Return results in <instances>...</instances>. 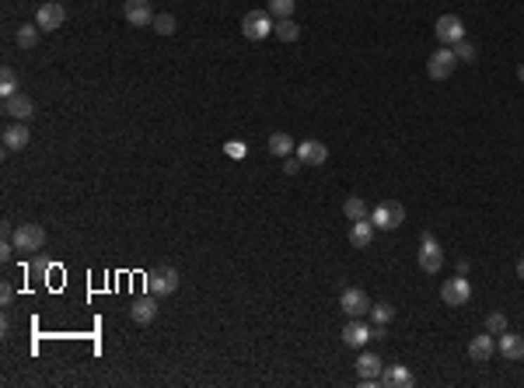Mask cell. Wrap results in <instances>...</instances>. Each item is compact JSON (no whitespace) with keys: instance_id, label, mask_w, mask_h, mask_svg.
Segmentation results:
<instances>
[{"instance_id":"6da1fadb","label":"cell","mask_w":524,"mask_h":388,"mask_svg":"<svg viewBox=\"0 0 524 388\" xmlns=\"http://www.w3.org/2000/svg\"><path fill=\"white\" fill-rule=\"evenodd\" d=\"M143 280H147V294H154V297H168V294L179 291V284H182V277H179L175 266H154Z\"/></svg>"},{"instance_id":"7a4b0ae2","label":"cell","mask_w":524,"mask_h":388,"mask_svg":"<svg viewBox=\"0 0 524 388\" xmlns=\"http://www.w3.org/2000/svg\"><path fill=\"white\" fill-rule=\"evenodd\" d=\"M371 224L374 227H385V231H395V227L406 224V206L395 203V199H385V203H378L371 210Z\"/></svg>"},{"instance_id":"3957f363","label":"cell","mask_w":524,"mask_h":388,"mask_svg":"<svg viewBox=\"0 0 524 388\" xmlns=\"http://www.w3.org/2000/svg\"><path fill=\"white\" fill-rule=\"evenodd\" d=\"M241 35H245L248 42L269 39V35H273V18H269V11H248V14L241 18Z\"/></svg>"},{"instance_id":"277c9868","label":"cell","mask_w":524,"mask_h":388,"mask_svg":"<svg viewBox=\"0 0 524 388\" xmlns=\"http://www.w3.org/2000/svg\"><path fill=\"white\" fill-rule=\"evenodd\" d=\"M454 67H458V56H454L451 46H440V49L430 53V60H426V74H430V81H447V77L454 74Z\"/></svg>"},{"instance_id":"5b68a950","label":"cell","mask_w":524,"mask_h":388,"mask_svg":"<svg viewBox=\"0 0 524 388\" xmlns=\"http://www.w3.org/2000/svg\"><path fill=\"white\" fill-rule=\"evenodd\" d=\"M11 242H14L18 252H39V249L46 245V231H42L39 224H18V227L11 231Z\"/></svg>"},{"instance_id":"8992f818","label":"cell","mask_w":524,"mask_h":388,"mask_svg":"<svg viewBox=\"0 0 524 388\" xmlns=\"http://www.w3.org/2000/svg\"><path fill=\"white\" fill-rule=\"evenodd\" d=\"M468 297H472V284L465 280V273H458V277L440 284V301L447 308H461V304H468Z\"/></svg>"},{"instance_id":"52a82bcc","label":"cell","mask_w":524,"mask_h":388,"mask_svg":"<svg viewBox=\"0 0 524 388\" xmlns=\"http://www.w3.org/2000/svg\"><path fill=\"white\" fill-rule=\"evenodd\" d=\"M433 35L440 46H454L458 39H465V21L458 14H440L437 25H433Z\"/></svg>"},{"instance_id":"ba28073f","label":"cell","mask_w":524,"mask_h":388,"mask_svg":"<svg viewBox=\"0 0 524 388\" xmlns=\"http://www.w3.org/2000/svg\"><path fill=\"white\" fill-rule=\"evenodd\" d=\"M440 266H444V252H440L437 238L423 234V242H419V270L423 273H440Z\"/></svg>"},{"instance_id":"9c48e42d","label":"cell","mask_w":524,"mask_h":388,"mask_svg":"<svg viewBox=\"0 0 524 388\" xmlns=\"http://www.w3.org/2000/svg\"><path fill=\"white\" fill-rule=\"evenodd\" d=\"M339 308L346 311V318H364V315H371V297L360 287H346L339 297Z\"/></svg>"},{"instance_id":"30bf717a","label":"cell","mask_w":524,"mask_h":388,"mask_svg":"<svg viewBox=\"0 0 524 388\" xmlns=\"http://www.w3.org/2000/svg\"><path fill=\"white\" fill-rule=\"evenodd\" d=\"M63 21H67V11H63V4H56V0H46V4H39V11H35V25H39L42 32H56Z\"/></svg>"},{"instance_id":"8fae6325","label":"cell","mask_w":524,"mask_h":388,"mask_svg":"<svg viewBox=\"0 0 524 388\" xmlns=\"http://www.w3.org/2000/svg\"><path fill=\"white\" fill-rule=\"evenodd\" d=\"M357 375H360V385L364 388L381 385V357L378 353H360L357 357Z\"/></svg>"},{"instance_id":"7c38bea8","label":"cell","mask_w":524,"mask_h":388,"mask_svg":"<svg viewBox=\"0 0 524 388\" xmlns=\"http://www.w3.org/2000/svg\"><path fill=\"white\" fill-rule=\"evenodd\" d=\"M4 115H11V119H18V123H28L32 115H35V105H32V98L28 95H7L4 98Z\"/></svg>"},{"instance_id":"4fadbf2b","label":"cell","mask_w":524,"mask_h":388,"mask_svg":"<svg viewBox=\"0 0 524 388\" xmlns=\"http://www.w3.org/2000/svg\"><path fill=\"white\" fill-rule=\"evenodd\" d=\"M294 154H298L301 165H308V168H318V165L328 161V151H325V144H318V140H301V144L294 147Z\"/></svg>"},{"instance_id":"5bb4252c","label":"cell","mask_w":524,"mask_h":388,"mask_svg":"<svg viewBox=\"0 0 524 388\" xmlns=\"http://www.w3.org/2000/svg\"><path fill=\"white\" fill-rule=\"evenodd\" d=\"M122 14H126V21H129L133 28L154 25V11H151L147 0H126V4H122Z\"/></svg>"},{"instance_id":"9a60e30c","label":"cell","mask_w":524,"mask_h":388,"mask_svg":"<svg viewBox=\"0 0 524 388\" xmlns=\"http://www.w3.org/2000/svg\"><path fill=\"white\" fill-rule=\"evenodd\" d=\"M154 315H158V297H154V294L136 297V301H133V308H129V318H133L136 325H151V322H154Z\"/></svg>"},{"instance_id":"2e32d148","label":"cell","mask_w":524,"mask_h":388,"mask_svg":"<svg viewBox=\"0 0 524 388\" xmlns=\"http://www.w3.org/2000/svg\"><path fill=\"white\" fill-rule=\"evenodd\" d=\"M28 140H32V133H28L25 123H11V126L4 130V151H7V154H11V151H25Z\"/></svg>"},{"instance_id":"e0dca14e","label":"cell","mask_w":524,"mask_h":388,"mask_svg":"<svg viewBox=\"0 0 524 388\" xmlns=\"http://www.w3.org/2000/svg\"><path fill=\"white\" fill-rule=\"evenodd\" d=\"M367 339H374V336H371V329H367L360 318H350V322H346V329H343V343H346V346H353V350H360V346H367Z\"/></svg>"},{"instance_id":"ac0fdd59","label":"cell","mask_w":524,"mask_h":388,"mask_svg":"<svg viewBox=\"0 0 524 388\" xmlns=\"http://www.w3.org/2000/svg\"><path fill=\"white\" fill-rule=\"evenodd\" d=\"M493 353H497V339H493V332H486V336H472V343H468V357H472L475 364H486Z\"/></svg>"},{"instance_id":"d6986e66","label":"cell","mask_w":524,"mask_h":388,"mask_svg":"<svg viewBox=\"0 0 524 388\" xmlns=\"http://www.w3.org/2000/svg\"><path fill=\"white\" fill-rule=\"evenodd\" d=\"M374 242V224L364 217V220H350V245L353 249H367Z\"/></svg>"},{"instance_id":"ffe728a7","label":"cell","mask_w":524,"mask_h":388,"mask_svg":"<svg viewBox=\"0 0 524 388\" xmlns=\"http://www.w3.org/2000/svg\"><path fill=\"white\" fill-rule=\"evenodd\" d=\"M497 350H500V357H507V361H521L524 357V336H518V332H500Z\"/></svg>"},{"instance_id":"44dd1931","label":"cell","mask_w":524,"mask_h":388,"mask_svg":"<svg viewBox=\"0 0 524 388\" xmlns=\"http://www.w3.org/2000/svg\"><path fill=\"white\" fill-rule=\"evenodd\" d=\"M273 35L280 42H298L301 39V25L294 18H280V21H273Z\"/></svg>"},{"instance_id":"7402d4cb","label":"cell","mask_w":524,"mask_h":388,"mask_svg":"<svg viewBox=\"0 0 524 388\" xmlns=\"http://www.w3.org/2000/svg\"><path fill=\"white\" fill-rule=\"evenodd\" d=\"M381 385L385 388H409L413 385V375H409L406 368H388V371H381Z\"/></svg>"},{"instance_id":"603a6c76","label":"cell","mask_w":524,"mask_h":388,"mask_svg":"<svg viewBox=\"0 0 524 388\" xmlns=\"http://www.w3.org/2000/svg\"><path fill=\"white\" fill-rule=\"evenodd\" d=\"M294 147H298V144H294L290 133H273V137H269V154H276V158H290Z\"/></svg>"},{"instance_id":"cb8c5ba5","label":"cell","mask_w":524,"mask_h":388,"mask_svg":"<svg viewBox=\"0 0 524 388\" xmlns=\"http://www.w3.org/2000/svg\"><path fill=\"white\" fill-rule=\"evenodd\" d=\"M39 32H42L39 25H21V28L14 32V42H18L21 49H35V46H39Z\"/></svg>"},{"instance_id":"d4e9b609","label":"cell","mask_w":524,"mask_h":388,"mask_svg":"<svg viewBox=\"0 0 524 388\" xmlns=\"http://www.w3.org/2000/svg\"><path fill=\"white\" fill-rule=\"evenodd\" d=\"M343 213H346L350 220H364V217H367L371 210H367V203H364L360 196H350V199L343 203Z\"/></svg>"},{"instance_id":"484cf974","label":"cell","mask_w":524,"mask_h":388,"mask_svg":"<svg viewBox=\"0 0 524 388\" xmlns=\"http://www.w3.org/2000/svg\"><path fill=\"white\" fill-rule=\"evenodd\" d=\"M294 11H298V0H269V14H273V21H280V18H294Z\"/></svg>"},{"instance_id":"4316f807","label":"cell","mask_w":524,"mask_h":388,"mask_svg":"<svg viewBox=\"0 0 524 388\" xmlns=\"http://www.w3.org/2000/svg\"><path fill=\"white\" fill-rule=\"evenodd\" d=\"M0 95H18V74L11 70V67H4L0 70Z\"/></svg>"},{"instance_id":"83f0119b","label":"cell","mask_w":524,"mask_h":388,"mask_svg":"<svg viewBox=\"0 0 524 388\" xmlns=\"http://www.w3.org/2000/svg\"><path fill=\"white\" fill-rule=\"evenodd\" d=\"M371 318H374L378 325H388V322L395 318V308L385 304V301H381V304H371Z\"/></svg>"},{"instance_id":"f1b7e54d","label":"cell","mask_w":524,"mask_h":388,"mask_svg":"<svg viewBox=\"0 0 524 388\" xmlns=\"http://www.w3.org/2000/svg\"><path fill=\"white\" fill-rule=\"evenodd\" d=\"M451 49H454V56H458V60H465V63H472V60H475V46H472L468 39H458Z\"/></svg>"},{"instance_id":"f546056e","label":"cell","mask_w":524,"mask_h":388,"mask_svg":"<svg viewBox=\"0 0 524 388\" xmlns=\"http://www.w3.org/2000/svg\"><path fill=\"white\" fill-rule=\"evenodd\" d=\"M224 154L234 158V161H241V158H248V144H245V140H227V144H224Z\"/></svg>"},{"instance_id":"4dcf8cb0","label":"cell","mask_w":524,"mask_h":388,"mask_svg":"<svg viewBox=\"0 0 524 388\" xmlns=\"http://www.w3.org/2000/svg\"><path fill=\"white\" fill-rule=\"evenodd\" d=\"M154 32L158 35H172L175 32V18L172 14H154Z\"/></svg>"},{"instance_id":"1f68e13d","label":"cell","mask_w":524,"mask_h":388,"mask_svg":"<svg viewBox=\"0 0 524 388\" xmlns=\"http://www.w3.org/2000/svg\"><path fill=\"white\" fill-rule=\"evenodd\" d=\"M486 329H490L493 336H500V332H507V315H504V311H493V315L486 318Z\"/></svg>"},{"instance_id":"d6a6232c","label":"cell","mask_w":524,"mask_h":388,"mask_svg":"<svg viewBox=\"0 0 524 388\" xmlns=\"http://www.w3.org/2000/svg\"><path fill=\"white\" fill-rule=\"evenodd\" d=\"M301 168H305V165H301V158H298V154H294V158H287V161H283V172H287V175H298V172H301Z\"/></svg>"},{"instance_id":"836d02e7","label":"cell","mask_w":524,"mask_h":388,"mask_svg":"<svg viewBox=\"0 0 524 388\" xmlns=\"http://www.w3.org/2000/svg\"><path fill=\"white\" fill-rule=\"evenodd\" d=\"M11 297H14L11 284H4V287H0V301H4V304H11Z\"/></svg>"},{"instance_id":"e575fe53","label":"cell","mask_w":524,"mask_h":388,"mask_svg":"<svg viewBox=\"0 0 524 388\" xmlns=\"http://www.w3.org/2000/svg\"><path fill=\"white\" fill-rule=\"evenodd\" d=\"M518 280H524V259L518 263Z\"/></svg>"},{"instance_id":"d590c367","label":"cell","mask_w":524,"mask_h":388,"mask_svg":"<svg viewBox=\"0 0 524 388\" xmlns=\"http://www.w3.org/2000/svg\"><path fill=\"white\" fill-rule=\"evenodd\" d=\"M518 81H521V85H524V63H521V67H518Z\"/></svg>"}]
</instances>
